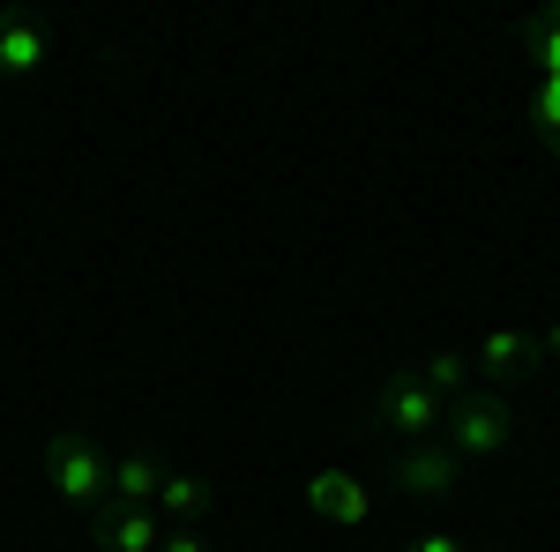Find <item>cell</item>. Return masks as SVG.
I'll use <instances>...</instances> for the list:
<instances>
[{
	"label": "cell",
	"mask_w": 560,
	"mask_h": 552,
	"mask_svg": "<svg viewBox=\"0 0 560 552\" xmlns=\"http://www.w3.org/2000/svg\"><path fill=\"white\" fill-rule=\"evenodd\" d=\"M530 134H538L546 157H560V75H538L530 83Z\"/></svg>",
	"instance_id": "4fadbf2b"
},
{
	"label": "cell",
	"mask_w": 560,
	"mask_h": 552,
	"mask_svg": "<svg viewBox=\"0 0 560 552\" xmlns=\"http://www.w3.org/2000/svg\"><path fill=\"white\" fill-rule=\"evenodd\" d=\"M464 478H471V470L456 463L441 441H419V448H396V456H388V485H396L404 501H456Z\"/></svg>",
	"instance_id": "277c9868"
},
{
	"label": "cell",
	"mask_w": 560,
	"mask_h": 552,
	"mask_svg": "<svg viewBox=\"0 0 560 552\" xmlns=\"http://www.w3.org/2000/svg\"><path fill=\"white\" fill-rule=\"evenodd\" d=\"M509 441H516V403H509L501 388H471V396L448 403V419H441V448H448L464 470L493 463Z\"/></svg>",
	"instance_id": "7a4b0ae2"
},
{
	"label": "cell",
	"mask_w": 560,
	"mask_h": 552,
	"mask_svg": "<svg viewBox=\"0 0 560 552\" xmlns=\"http://www.w3.org/2000/svg\"><path fill=\"white\" fill-rule=\"evenodd\" d=\"M45 478H52V493L68 501V508H97L105 501V485H113V448L83 433V425H60L52 441H45Z\"/></svg>",
	"instance_id": "3957f363"
},
{
	"label": "cell",
	"mask_w": 560,
	"mask_h": 552,
	"mask_svg": "<svg viewBox=\"0 0 560 552\" xmlns=\"http://www.w3.org/2000/svg\"><path fill=\"white\" fill-rule=\"evenodd\" d=\"M538 343H546V359H560V321H553V329H546Z\"/></svg>",
	"instance_id": "2e32d148"
},
{
	"label": "cell",
	"mask_w": 560,
	"mask_h": 552,
	"mask_svg": "<svg viewBox=\"0 0 560 552\" xmlns=\"http://www.w3.org/2000/svg\"><path fill=\"white\" fill-rule=\"evenodd\" d=\"M158 522L165 530H195L202 522V508H210V478H195V470H165V485H158Z\"/></svg>",
	"instance_id": "9c48e42d"
},
{
	"label": "cell",
	"mask_w": 560,
	"mask_h": 552,
	"mask_svg": "<svg viewBox=\"0 0 560 552\" xmlns=\"http://www.w3.org/2000/svg\"><path fill=\"white\" fill-rule=\"evenodd\" d=\"M158 485H165V463H158V456H113V485H105V501H113V508H150Z\"/></svg>",
	"instance_id": "30bf717a"
},
{
	"label": "cell",
	"mask_w": 560,
	"mask_h": 552,
	"mask_svg": "<svg viewBox=\"0 0 560 552\" xmlns=\"http://www.w3.org/2000/svg\"><path fill=\"white\" fill-rule=\"evenodd\" d=\"M411 374H419V381H427L441 403H464V396L478 388V374H471V359H464V351H427Z\"/></svg>",
	"instance_id": "8fae6325"
},
{
	"label": "cell",
	"mask_w": 560,
	"mask_h": 552,
	"mask_svg": "<svg viewBox=\"0 0 560 552\" xmlns=\"http://www.w3.org/2000/svg\"><path fill=\"white\" fill-rule=\"evenodd\" d=\"M158 552H210V538H202V530H165Z\"/></svg>",
	"instance_id": "9a60e30c"
},
{
	"label": "cell",
	"mask_w": 560,
	"mask_h": 552,
	"mask_svg": "<svg viewBox=\"0 0 560 552\" xmlns=\"http://www.w3.org/2000/svg\"><path fill=\"white\" fill-rule=\"evenodd\" d=\"M404 552H471V538H456V530H419V538H404Z\"/></svg>",
	"instance_id": "5bb4252c"
},
{
	"label": "cell",
	"mask_w": 560,
	"mask_h": 552,
	"mask_svg": "<svg viewBox=\"0 0 560 552\" xmlns=\"http://www.w3.org/2000/svg\"><path fill=\"white\" fill-rule=\"evenodd\" d=\"M441 419H448V403L433 396L411 366H388L382 381L366 388V425L388 433V441H404V448H419V441H441Z\"/></svg>",
	"instance_id": "6da1fadb"
},
{
	"label": "cell",
	"mask_w": 560,
	"mask_h": 552,
	"mask_svg": "<svg viewBox=\"0 0 560 552\" xmlns=\"http://www.w3.org/2000/svg\"><path fill=\"white\" fill-rule=\"evenodd\" d=\"M52 23L45 15H0V83H23V75H38L45 60H52Z\"/></svg>",
	"instance_id": "8992f818"
},
{
	"label": "cell",
	"mask_w": 560,
	"mask_h": 552,
	"mask_svg": "<svg viewBox=\"0 0 560 552\" xmlns=\"http://www.w3.org/2000/svg\"><path fill=\"white\" fill-rule=\"evenodd\" d=\"M486 552H516V545H486Z\"/></svg>",
	"instance_id": "e0dca14e"
},
{
	"label": "cell",
	"mask_w": 560,
	"mask_h": 552,
	"mask_svg": "<svg viewBox=\"0 0 560 552\" xmlns=\"http://www.w3.org/2000/svg\"><path fill=\"white\" fill-rule=\"evenodd\" d=\"M306 508L322 515V522H337V530H359V522L374 515V493H366L351 470H314V478H306Z\"/></svg>",
	"instance_id": "ba28073f"
},
{
	"label": "cell",
	"mask_w": 560,
	"mask_h": 552,
	"mask_svg": "<svg viewBox=\"0 0 560 552\" xmlns=\"http://www.w3.org/2000/svg\"><path fill=\"white\" fill-rule=\"evenodd\" d=\"M546 366V343H538V329H486L478 337V388H516L530 381Z\"/></svg>",
	"instance_id": "5b68a950"
},
{
	"label": "cell",
	"mask_w": 560,
	"mask_h": 552,
	"mask_svg": "<svg viewBox=\"0 0 560 552\" xmlns=\"http://www.w3.org/2000/svg\"><path fill=\"white\" fill-rule=\"evenodd\" d=\"M516 45L530 52V68H538V75H560V8L516 15Z\"/></svg>",
	"instance_id": "7c38bea8"
},
{
	"label": "cell",
	"mask_w": 560,
	"mask_h": 552,
	"mask_svg": "<svg viewBox=\"0 0 560 552\" xmlns=\"http://www.w3.org/2000/svg\"><path fill=\"white\" fill-rule=\"evenodd\" d=\"M90 545L97 552H158L165 545V522H158V508H113V501H97L90 508Z\"/></svg>",
	"instance_id": "52a82bcc"
}]
</instances>
